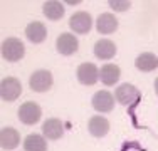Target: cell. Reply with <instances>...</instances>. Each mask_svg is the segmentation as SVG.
<instances>
[{
  "mask_svg": "<svg viewBox=\"0 0 158 151\" xmlns=\"http://www.w3.org/2000/svg\"><path fill=\"white\" fill-rule=\"evenodd\" d=\"M25 54V47L24 42L17 37H9V39L3 40L2 44V57L9 62H17L24 57Z\"/></svg>",
  "mask_w": 158,
  "mask_h": 151,
  "instance_id": "6da1fadb",
  "label": "cell"
},
{
  "mask_svg": "<svg viewBox=\"0 0 158 151\" xmlns=\"http://www.w3.org/2000/svg\"><path fill=\"white\" fill-rule=\"evenodd\" d=\"M22 92L20 81L17 77H5L0 82V96L3 101H15Z\"/></svg>",
  "mask_w": 158,
  "mask_h": 151,
  "instance_id": "7a4b0ae2",
  "label": "cell"
},
{
  "mask_svg": "<svg viewBox=\"0 0 158 151\" xmlns=\"http://www.w3.org/2000/svg\"><path fill=\"white\" fill-rule=\"evenodd\" d=\"M52 82H54V79H52V74L49 72V71H35L32 76H31V81H29V84H31V89L35 91V92H46L52 88Z\"/></svg>",
  "mask_w": 158,
  "mask_h": 151,
  "instance_id": "3957f363",
  "label": "cell"
},
{
  "mask_svg": "<svg viewBox=\"0 0 158 151\" xmlns=\"http://www.w3.org/2000/svg\"><path fill=\"white\" fill-rule=\"evenodd\" d=\"M40 116H42V111L35 103H24L19 108V119L27 126L35 124L40 119Z\"/></svg>",
  "mask_w": 158,
  "mask_h": 151,
  "instance_id": "277c9868",
  "label": "cell"
},
{
  "mask_svg": "<svg viewBox=\"0 0 158 151\" xmlns=\"http://www.w3.org/2000/svg\"><path fill=\"white\" fill-rule=\"evenodd\" d=\"M77 81L84 86H93L99 79V69L91 62H84L77 67Z\"/></svg>",
  "mask_w": 158,
  "mask_h": 151,
  "instance_id": "5b68a950",
  "label": "cell"
},
{
  "mask_svg": "<svg viewBox=\"0 0 158 151\" xmlns=\"http://www.w3.org/2000/svg\"><path fill=\"white\" fill-rule=\"evenodd\" d=\"M56 47H57V52L62 55H73L77 52L79 49V42L76 39V35L66 32V34H61L57 37V42H56Z\"/></svg>",
  "mask_w": 158,
  "mask_h": 151,
  "instance_id": "8992f818",
  "label": "cell"
},
{
  "mask_svg": "<svg viewBox=\"0 0 158 151\" xmlns=\"http://www.w3.org/2000/svg\"><path fill=\"white\" fill-rule=\"evenodd\" d=\"M91 25H93V18L88 12H77L69 20V27L76 34H88L91 30Z\"/></svg>",
  "mask_w": 158,
  "mask_h": 151,
  "instance_id": "52a82bcc",
  "label": "cell"
},
{
  "mask_svg": "<svg viewBox=\"0 0 158 151\" xmlns=\"http://www.w3.org/2000/svg\"><path fill=\"white\" fill-rule=\"evenodd\" d=\"M93 108L99 112H110L114 108V97L108 91H98L93 97Z\"/></svg>",
  "mask_w": 158,
  "mask_h": 151,
  "instance_id": "ba28073f",
  "label": "cell"
},
{
  "mask_svg": "<svg viewBox=\"0 0 158 151\" xmlns=\"http://www.w3.org/2000/svg\"><path fill=\"white\" fill-rule=\"evenodd\" d=\"M114 97H116V101H118L119 104L128 106V104L133 103L136 97H140V92H138V89L135 88V86H131V84H121L114 91Z\"/></svg>",
  "mask_w": 158,
  "mask_h": 151,
  "instance_id": "9c48e42d",
  "label": "cell"
},
{
  "mask_svg": "<svg viewBox=\"0 0 158 151\" xmlns=\"http://www.w3.org/2000/svg\"><path fill=\"white\" fill-rule=\"evenodd\" d=\"M25 35H27V39L31 40L34 44H40L46 40L47 37V29L46 25L42 24V22H31V24L27 25V29H25Z\"/></svg>",
  "mask_w": 158,
  "mask_h": 151,
  "instance_id": "30bf717a",
  "label": "cell"
},
{
  "mask_svg": "<svg viewBox=\"0 0 158 151\" xmlns=\"http://www.w3.org/2000/svg\"><path fill=\"white\" fill-rule=\"evenodd\" d=\"M42 133L47 139H59L64 134V124L61 119L51 118L42 124Z\"/></svg>",
  "mask_w": 158,
  "mask_h": 151,
  "instance_id": "8fae6325",
  "label": "cell"
},
{
  "mask_svg": "<svg viewBox=\"0 0 158 151\" xmlns=\"http://www.w3.org/2000/svg\"><path fill=\"white\" fill-rule=\"evenodd\" d=\"M88 129L94 138H103L104 134H108L110 131V121L103 116H93L89 119V124H88Z\"/></svg>",
  "mask_w": 158,
  "mask_h": 151,
  "instance_id": "7c38bea8",
  "label": "cell"
},
{
  "mask_svg": "<svg viewBox=\"0 0 158 151\" xmlns=\"http://www.w3.org/2000/svg\"><path fill=\"white\" fill-rule=\"evenodd\" d=\"M20 143V134L14 128H3L0 133V145L3 149H15Z\"/></svg>",
  "mask_w": 158,
  "mask_h": 151,
  "instance_id": "4fadbf2b",
  "label": "cell"
},
{
  "mask_svg": "<svg viewBox=\"0 0 158 151\" xmlns=\"http://www.w3.org/2000/svg\"><path fill=\"white\" fill-rule=\"evenodd\" d=\"M96 29L99 34H113L118 29V18L113 14H101L96 20Z\"/></svg>",
  "mask_w": 158,
  "mask_h": 151,
  "instance_id": "5bb4252c",
  "label": "cell"
},
{
  "mask_svg": "<svg viewBox=\"0 0 158 151\" xmlns=\"http://www.w3.org/2000/svg\"><path fill=\"white\" fill-rule=\"evenodd\" d=\"M119 76H121V71L116 64H106L99 69V79L106 86H114L118 82Z\"/></svg>",
  "mask_w": 158,
  "mask_h": 151,
  "instance_id": "9a60e30c",
  "label": "cell"
},
{
  "mask_svg": "<svg viewBox=\"0 0 158 151\" xmlns=\"http://www.w3.org/2000/svg\"><path fill=\"white\" fill-rule=\"evenodd\" d=\"M116 54V45L111 40L106 39H101L94 44V55L98 59H113Z\"/></svg>",
  "mask_w": 158,
  "mask_h": 151,
  "instance_id": "2e32d148",
  "label": "cell"
},
{
  "mask_svg": "<svg viewBox=\"0 0 158 151\" xmlns=\"http://www.w3.org/2000/svg\"><path fill=\"white\" fill-rule=\"evenodd\" d=\"M135 66L140 71H143V72H152L153 69L158 67V57L155 54H152V52H143V54H140L136 57Z\"/></svg>",
  "mask_w": 158,
  "mask_h": 151,
  "instance_id": "e0dca14e",
  "label": "cell"
},
{
  "mask_svg": "<svg viewBox=\"0 0 158 151\" xmlns=\"http://www.w3.org/2000/svg\"><path fill=\"white\" fill-rule=\"evenodd\" d=\"M42 12L49 20H54V22L61 20L62 15H64V5L61 2H57V0H49V2L44 3Z\"/></svg>",
  "mask_w": 158,
  "mask_h": 151,
  "instance_id": "ac0fdd59",
  "label": "cell"
},
{
  "mask_svg": "<svg viewBox=\"0 0 158 151\" xmlns=\"http://www.w3.org/2000/svg\"><path fill=\"white\" fill-rule=\"evenodd\" d=\"M24 149L25 151H47V143L40 134H29L24 139Z\"/></svg>",
  "mask_w": 158,
  "mask_h": 151,
  "instance_id": "d6986e66",
  "label": "cell"
},
{
  "mask_svg": "<svg viewBox=\"0 0 158 151\" xmlns=\"http://www.w3.org/2000/svg\"><path fill=\"white\" fill-rule=\"evenodd\" d=\"M110 7L113 10H118V12H123V10H128L131 5V2H128V0H123V2H118V0H110Z\"/></svg>",
  "mask_w": 158,
  "mask_h": 151,
  "instance_id": "ffe728a7",
  "label": "cell"
},
{
  "mask_svg": "<svg viewBox=\"0 0 158 151\" xmlns=\"http://www.w3.org/2000/svg\"><path fill=\"white\" fill-rule=\"evenodd\" d=\"M155 92L158 94V77L155 79Z\"/></svg>",
  "mask_w": 158,
  "mask_h": 151,
  "instance_id": "44dd1931",
  "label": "cell"
}]
</instances>
